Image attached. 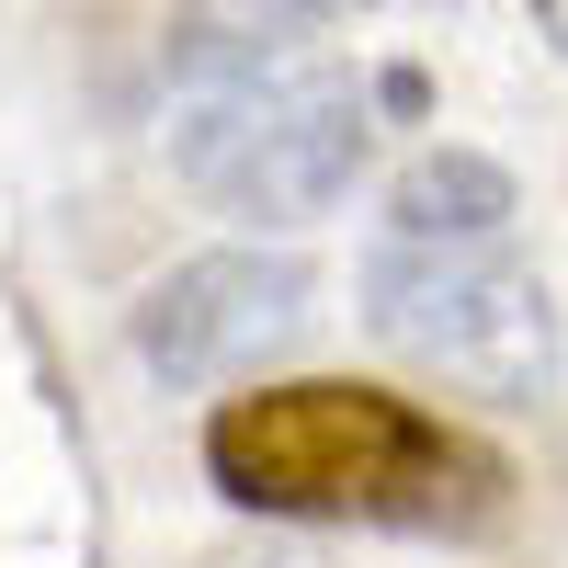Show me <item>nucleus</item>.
I'll return each mask as SVG.
<instances>
[{
  "mask_svg": "<svg viewBox=\"0 0 568 568\" xmlns=\"http://www.w3.org/2000/svg\"><path fill=\"white\" fill-rule=\"evenodd\" d=\"M205 478L262 524H387V535H478L511 500V466L478 433L433 420L398 387H353V375L227 398L205 420Z\"/></svg>",
  "mask_w": 568,
  "mask_h": 568,
  "instance_id": "1",
  "label": "nucleus"
},
{
  "mask_svg": "<svg viewBox=\"0 0 568 568\" xmlns=\"http://www.w3.org/2000/svg\"><path fill=\"white\" fill-rule=\"evenodd\" d=\"M364 329L466 398H546L557 387V296L524 240H387L364 251Z\"/></svg>",
  "mask_w": 568,
  "mask_h": 568,
  "instance_id": "2",
  "label": "nucleus"
},
{
  "mask_svg": "<svg viewBox=\"0 0 568 568\" xmlns=\"http://www.w3.org/2000/svg\"><path fill=\"white\" fill-rule=\"evenodd\" d=\"M375 149V103L342 69H284L251 91H182L171 114V171L194 182L216 216L240 227H307L353 194V171Z\"/></svg>",
  "mask_w": 568,
  "mask_h": 568,
  "instance_id": "3",
  "label": "nucleus"
},
{
  "mask_svg": "<svg viewBox=\"0 0 568 568\" xmlns=\"http://www.w3.org/2000/svg\"><path fill=\"white\" fill-rule=\"evenodd\" d=\"M307 296H318V273L296 251H262V240L194 251L136 296V364L160 387H227L240 364H262L307 318Z\"/></svg>",
  "mask_w": 568,
  "mask_h": 568,
  "instance_id": "4",
  "label": "nucleus"
},
{
  "mask_svg": "<svg viewBox=\"0 0 568 568\" xmlns=\"http://www.w3.org/2000/svg\"><path fill=\"white\" fill-rule=\"evenodd\" d=\"M307 12L296 0H182L171 34H160V69L182 91H251V80H284L307 69Z\"/></svg>",
  "mask_w": 568,
  "mask_h": 568,
  "instance_id": "5",
  "label": "nucleus"
},
{
  "mask_svg": "<svg viewBox=\"0 0 568 568\" xmlns=\"http://www.w3.org/2000/svg\"><path fill=\"white\" fill-rule=\"evenodd\" d=\"M511 216H524V194H511V171L489 149H420L398 182H387V240H511Z\"/></svg>",
  "mask_w": 568,
  "mask_h": 568,
  "instance_id": "6",
  "label": "nucleus"
},
{
  "mask_svg": "<svg viewBox=\"0 0 568 568\" xmlns=\"http://www.w3.org/2000/svg\"><path fill=\"white\" fill-rule=\"evenodd\" d=\"M535 34H546L557 58H568V0H535Z\"/></svg>",
  "mask_w": 568,
  "mask_h": 568,
  "instance_id": "7",
  "label": "nucleus"
},
{
  "mask_svg": "<svg viewBox=\"0 0 568 568\" xmlns=\"http://www.w3.org/2000/svg\"><path fill=\"white\" fill-rule=\"evenodd\" d=\"M307 23H342V12H375V0H296Z\"/></svg>",
  "mask_w": 568,
  "mask_h": 568,
  "instance_id": "8",
  "label": "nucleus"
},
{
  "mask_svg": "<svg viewBox=\"0 0 568 568\" xmlns=\"http://www.w3.org/2000/svg\"><path fill=\"white\" fill-rule=\"evenodd\" d=\"M216 568H307V557H216Z\"/></svg>",
  "mask_w": 568,
  "mask_h": 568,
  "instance_id": "9",
  "label": "nucleus"
}]
</instances>
